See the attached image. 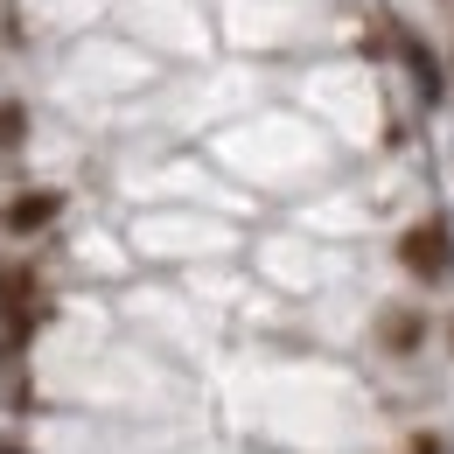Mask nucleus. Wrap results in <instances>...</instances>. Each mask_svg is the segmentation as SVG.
Listing matches in <instances>:
<instances>
[{"instance_id":"nucleus-2","label":"nucleus","mask_w":454,"mask_h":454,"mask_svg":"<svg viewBox=\"0 0 454 454\" xmlns=\"http://www.w3.org/2000/svg\"><path fill=\"white\" fill-rule=\"evenodd\" d=\"M35 273L28 266H7L0 273V315H7V349H21L28 342V329H35Z\"/></svg>"},{"instance_id":"nucleus-3","label":"nucleus","mask_w":454,"mask_h":454,"mask_svg":"<svg viewBox=\"0 0 454 454\" xmlns=\"http://www.w3.org/2000/svg\"><path fill=\"white\" fill-rule=\"evenodd\" d=\"M57 217H63V196H57V189H28V196L7 203V231H14V238H35V231H50Z\"/></svg>"},{"instance_id":"nucleus-1","label":"nucleus","mask_w":454,"mask_h":454,"mask_svg":"<svg viewBox=\"0 0 454 454\" xmlns=\"http://www.w3.org/2000/svg\"><path fill=\"white\" fill-rule=\"evenodd\" d=\"M398 259H405V273H419V280H441V273H448V224H441V217L412 224L405 238H398Z\"/></svg>"},{"instance_id":"nucleus-5","label":"nucleus","mask_w":454,"mask_h":454,"mask_svg":"<svg viewBox=\"0 0 454 454\" xmlns=\"http://www.w3.org/2000/svg\"><path fill=\"white\" fill-rule=\"evenodd\" d=\"M419 336H427V322H419L412 308H392V315H385V349H392V356L419 349Z\"/></svg>"},{"instance_id":"nucleus-6","label":"nucleus","mask_w":454,"mask_h":454,"mask_svg":"<svg viewBox=\"0 0 454 454\" xmlns=\"http://www.w3.org/2000/svg\"><path fill=\"white\" fill-rule=\"evenodd\" d=\"M21 126H28L21 106H0V147H14V140H21Z\"/></svg>"},{"instance_id":"nucleus-4","label":"nucleus","mask_w":454,"mask_h":454,"mask_svg":"<svg viewBox=\"0 0 454 454\" xmlns=\"http://www.w3.org/2000/svg\"><path fill=\"white\" fill-rule=\"evenodd\" d=\"M398 50L412 63V77H419V98H441V63H434V50H427L419 35H398Z\"/></svg>"},{"instance_id":"nucleus-7","label":"nucleus","mask_w":454,"mask_h":454,"mask_svg":"<svg viewBox=\"0 0 454 454\" xmlns=\"http://www.w3.org/2000/svg\"><path fill=\"white\" fill-rule=\"evenodd\" d=\"M412 454H441V441H412Z\"/></svg>"}]
</instances>
